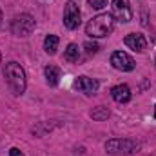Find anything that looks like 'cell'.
<instances>
[{"mask_svg": "<svg viewBox=\"0 0 156 156\" xmlns=\"http://www.w3.org/2000/svg\"><path fill=\"white\" fill-rule=\"evenodd\" d=\"M4 78H5V82H7L9 91H11L15 96L24 94L26 85H27V78H26L24 67H22L18 62H7V64H5V67H4Z\"/></svg>", "mask_w": 156, "mask_h": 156, "instance_id": "obj_1", "label": "cell"}, {"mask_svg": "<svg viewBox=\"0 0 156 156\" xmlns=\"http://www.w3.org/2000/svg\"><path fill=\"white\" fill-rule=\"evenodd\" d=\"M115 27V18L111 13H100L96 16H93L87 26H85V35H89L91 38H104L107 35H111Z\"/></svg>", "mask_w": 156, "mask_h": 156, "instance_id": "obj_2", "label": "cell"}, {"mask_svg": "<svg viewBox=\"0 0 156 156\" xmlns=\"http://www.w3.org/2000/svg\"><path fill=\"white\" fill-rule=\"evenodd\" d=\"M140 149V144L131 138H111L105 142V151L113 156H129Z\"/></svg>", "mask_w": 156, "mask_h": 156, "instance_id": "obj_3", "label": "cell"}, {"mask_svg": "<svg viewBox=\"0 0 156 156\" xmlns=\"http://www.w3.org/2000/svg\"><path fill=\"white\" fill-rule=\"evenodd\" d=\"M35 26H37L35 18L31 15H27V13H22V15H16L11 20V33L15 37H22L24 38V37H29L33 33Z\"/></svg>", "mask_w": 156, "mask_h": 156, "instance_id": "obj_4", "label": "cell"}, {"mask_svg": "<svg viewBox=\"0 0 156 156\" xmlns=\"http://www.w3.org/2000/svg\"><path fill=\"white\" fill-rule=\"evenodd\" d=\"M82 22V13H80V7H78L76 2L69 0L66 4V9H64V26L67 29H78Z\"/></svg>", "mask_w": 156, "mask_h": 156, "instance_id": "obj_5", "label": "cell"}, {"mask_svg": "<svg viewBox=\"0 0 156 156\" xmlns=\"http://www.w3.org/2000/svg\"><path fill=\"white\" fill-rule=\"evenodd\" d=\"M111 66L118 71H133L136 67L134 60L131 55H127L125 51H115L111 55Z\"/></svg>", "mask_w": 156, "mask_h": 156, "instance_id": "obj_6", "label": "cell"}, {"mask_svg": "<svg viewBox=\"0 0 156 156\" xmlns=\"http://www.w3.org/2000/svg\"><path fill=\"white\" fill-rule=\"evenodd\" d=\"M113 18H116L118 22H131L133 20V9L129 5V0H113Z\"/></svg>", "mask_w": 156, "mask_h": 156, "instance_id": "obj_7", "label": "cell"}, {"mask_svg": "<svg viewBox=\"0 0 156 156\" xmlns=\"http://www.w3.org/2000/svg\"><path fill=\"white\" fill-rule=\"evenodd\" d=\"M75 87H76L80 93H83V94H87V96H93V94H96L100 83H98V80H94V78L78 76V80L75 82Z\"/></svg>", "mask_w": 156, "mask_h": 156, "instance_id": "obj_8", "label": "cell"}, {"mask_svg": "<svg viewBox=\"0 0 156 156\" xmlns=\"http://www.w3.org/2000/svg\"><path fill=\"white\" fill-rule=\"evenodd\" d=\"M123 42H125V45L129 49H133L136 53H142V51L147 49V40H145V37L142 33H129Z\"/></svg>", "mask_w": 156, "mask_h": 156, "instance_id": "obj_9", "label": "cell"}, {"mask_svg": "<svg viewBox=\"0 0 156 156\" xmlns=\"http://www.w3.org/2000/svg\"><path fill=\"white\" fill-rule=\"evenodd\" d=\"M111 96H113V100H115V102H118V104H127V102L131 100L133 93H131L129 85L120 83V85H115V87L111 89Z\"/></svg>", "mask_w": 156, "mask_h": 156, "instance_id": "obj_10", "label": "cell"}, {"mask_svg": "<svg viewBox=\"0 0 156 156\" xmlns=\"http://www.w3.org/2000/svg\"><path fill=\"white\" fill-rule=\"evenodd\" d=\"M44 75H45V82H47L51 87L58 85V82H60V69H58L56 66H53V64L45 66V69H44Z\"/></svg>", "mask_w": 156, "mask_h": 156, "instance_id": "obj_11", "label": "cell"}, {"mask_svg": "<svg viewBox=\"0 0 156 156\" xmlns=\"http://www.w3.org/2000/svg\"><path fill=\"white\" fill-rule=\"evenodd\" d=\"M44 49L47 55H55L58 49V37L56 35H47L44 40Z\"/></svg>", "mask_w": 156, "mask_h": 156, "instance_id": "obj_12", "label": "cell"}, {"mask_svg": "<svg viewBox=\"0 0 156 156\" xmlns=\"http://www.w3.org/2000/svg\"><path fill=\"white\" fill-rule=\"evenodd\" d=\"M109 116H111V111H109L105 105H98L96 109L91 111V118L96 120V122H104V120H107Z\"/></svg>", "mask_w": 156, "mask_h": 156, "instance_id": "obj_13", "label": "cell"}, {"mask_svg": "<svg viewBox=\"0 0 156 156\" xmlns=\"http://www.w3.org/2000/svg\"><path fill=\"white\" fill-rule=\"evenodd\" d=\"M64 58H66L67 62H78V58H80V49H78L76 44H69V45H67V49H66V53H64Z\"/></svg>", "mask_w": 156, "mask_h": 156, "instance_id": "obj_14", "label": "cell"}, {"mask_svg": "<svg viewBox=\"0 0 156 156\" xmlns=\"http://www.w3.org/2000/svg\"><path fill=\"white\" fill-rule=\"evenodd\" d=\"M83 47H85V53H87V55H96V53H98V49H100V47H98V44H94V42H85V44H83Z\"/></svg>", "mask_w": 156, "mask_h": 156, "instance_id": "obj_15", "label": "cell"}, {"mask_svg": "<svg viewBox=\"0 0 156 156\" xmlns=\"http://www.w3.org/2000/svg\"><path fill=\"white\" fill-rule=\"evenodd\" d=\"M93 9H104L107 5V0H87Z\"/></svg>", "mask_w": 156, "mask_h": 156, "instance_id": "obj_16", "label": "cell"}, {"mask_svg": "<svg viewBox=\"0 0 156 156\" xmlns=\"http://www.w3.org/2000/svg\"><path fill=\"white\" fill-rule=\"evenodd\" d=\"M9 156H24V153L20 149H16V147H11L9 149Z\"/></svg>", "mask_w": 156, "mask_h": 156, "instance_id": "obj_17", "label": "cell"}, {"mask_svg": "<svg viewBox=\"0 0 156 156\" xmlns=\"http://www.w3.org/2000/svg\"><path fill=\"white\" fill-rule=\"evenodd\" d=\"M0 24H2V11H0Z\"/></svg>", "mask_w": 156, "mask_h": 156, "instance_id": "obj_18", "label": "cell"}, {"mask_svg": "<svg viewBox=\"0 0 156 156\" xmlns=\"http://www.w3.org/2000/svg\"><path fill=\"white\" fill-rule=\"evenodd\" d=\"M154 118H156V105H154Z\"/></svg>", "mask_w": 156, "mask_h": 156, "instance_id": "obj_19", "label": "cell"}, {"mask_svg": "<svg viewBox=\"0 0 156 156\" xmlns=\"http://www.w3.org/2000/svg\"><path fill=\"white\" fill-rule=\"evenodd\" d=\"M0 60H2V55H0Z\"/></svg>", "mask_w": 156, "mask_h": 156, "instance_id": "obj_20", "label": "cell"}, {"mask_svg": "<svg viewBox=\"0 0 156 156\" xmlns=\"http://www.w3.org/2000/svg\"><path fill=\"white\" fill-rule=\"evenodd\" d=\"M154 64H156V60H154Z\"/></svg>", "mask_w": 156, "mask_h": 156, "instance_id": "obj_21", "label": "cell"}]
</instances>
